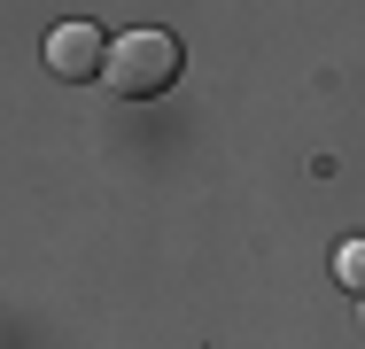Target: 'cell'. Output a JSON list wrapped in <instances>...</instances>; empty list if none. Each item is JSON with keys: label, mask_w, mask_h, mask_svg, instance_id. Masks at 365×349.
I'll use <instances>...</instances> for the list:
<instances>
[{"label": "cell", "mask_w": 365, "mask_h": 349, "mask_svg": "<svg viewBox=\"0 0 365 349\" xmlns=\"http://www.w3.org/2000/svg\"><path fill=\"white\" fill-rule=\"evenodd\" d=\"M358 326H365V303H358Z\"/></svg>", "instance_id": "4"}, {"label": "cell", "mask_w": 365, "mask_h": 349, "mask_svg": "<svg viewBox=\"0 0 365 349\" xmlns=\"http://www.w3.org/2000/svg\"><path fill=\"white\" fill-rule=\"evenodd\" d=\"M47 70H55L63 85L109 78V31H93V24H55V31H47Z\"/></svg>", "instance_id": "2"}, {"label": "cell", "mask_w": 365, "mask_h": 349, "mask_svg": "<svg viewBox=\"0 0 365 349\" xmlns=\"http://www.w3.org/2000/svg\"><path fill=\"white\" fill-rule=\"evenodd\" d=\"M179 39L171 31H117L109 39V93L117 101H155V93H171V78H179Z\"/></svg>", "instance_id": "1"}, {"label": "cell", "mask_w": 365, "mask_h": 349, "mask_svg": "<svg viewBox=\"0 0 365 349\" xmlns=\"http://www.w3.org/2000/svg\"><path fill=\"white\" fill-rule=\"evenodd\" d=\"M334 279L342 287H365V241H342L334 249Z\"/></svg>", "instance_id": "3"}]
</instances>
